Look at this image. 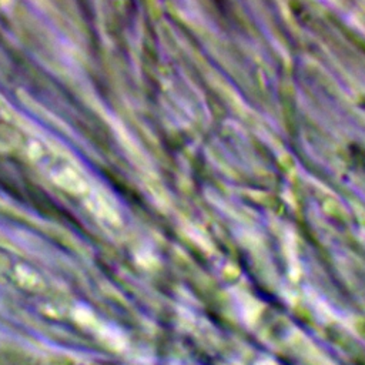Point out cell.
Masks as SVG:
<instances>
[{
    "label": "cell",
    "instance_id": "obj_1",
    "mask_svg": "<svg viewBox=\"0 0 365 365\" xmlns=\"http://www.w3.org/2000/svg\"><path fill=\"white\" fill-rule=\"evenodd\" d=\"M0 281L31 291H37L44 287V281L36 269L3 252H0Z\"/></svg>",
    "mask_w": 365,
    "mask_h": 365
}]
</instances>
